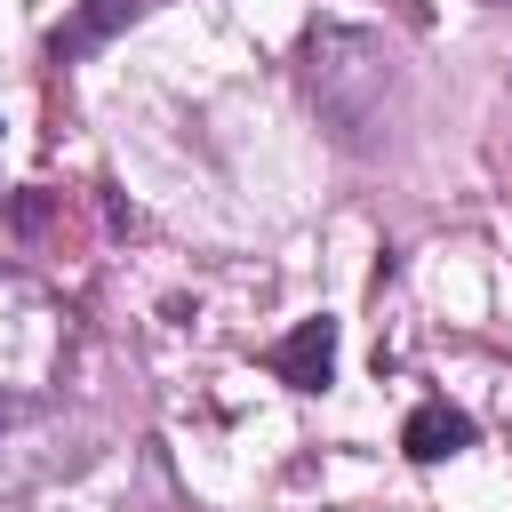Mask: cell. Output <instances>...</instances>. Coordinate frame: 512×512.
<instances>
[{"label": "cell", "mask_w": 512, "mask_h": 512, "mask_svg": "<svg viewBox=\"0 0 512 512\" xmlns=\"http://www.w3.org/2000/svg\"><path fill=\"white\" fill-rule=\"evenodd\" d=\"M304 88H312L320 120H328L344 144H376L384 104H392V48H384L376 32L320 24V32L304 40Z\"/></svg>", "instance_id": "cell-1"}, {"label": "cell", "mask_w": 512, "mask_h": 512, "mask_svg": "<svg viewBox=\"0 0 512 512\" xmlns=\"http://www.w3.org/2000/svg\"><path fill=\"white\" fill-rule=\"evenodd\" d=\"M72 368V312L32 272L0 264V400H40Z\"/></svg>", "instance_id": "cell-2"}, {"label": "cell", "mask_w": 512, "mask_h": 512, "mask_svg": "<svg viewBox=\"0 0 512 512\" xmlns=\"http://www.w3.org/2000/svg\"><path fill=\"white\" fill-rule=\"evenodd\" d=\"M272 368H280V384H296V392H320V384L336 376V320H328V312H320V320H296V328L280 336Z\"/></svg>", "instance_id": "cell-3"}, {"label": "cell", "mask_w": 512, "mask_h": 512, "mask_svg": "<svg viewBox=\"0 0 512 512\" xmlns=\"http://www.w3.org/2000/svg\"><path fill=\"white\" fill-rule=\"evenodd\" d=\"M464 440H472V416L448 408V400H424V408L408 416V432H400V448H408L416 464H440V456H456Z\"/></svg>", "instance_id": "cell-4"}, {"label": "cell", "mask_w": 512, "mask_h": 512, "mask_svg": "<svg viewBox=\"0 0 512 512\" xmlns=\"http://www.w3.org/2000/svg\"><path fill=\"white\" fill-rule=\"evenodd\" d=\"M128 8H136V0H96V8H88V16L72 24V32H56V64H64V56H80L88 40H104V32H112V24L128 16Z\"/></svg>", "instance_id": "cell-5"}, {"label": "cell", "mask_w": 512, "mask_h": 512, "mask_svg": "<svg viewBox=\"0 0 512 512\" xmlns=\"http://www.w3.org/2000/svg\"><path fill=\"white\" fill-rule=\"evenodd\" d=\"M0 424H8V400H0Z\"/></svg>", "instance_id": "cell-6"}]
</instances>
